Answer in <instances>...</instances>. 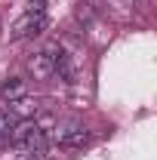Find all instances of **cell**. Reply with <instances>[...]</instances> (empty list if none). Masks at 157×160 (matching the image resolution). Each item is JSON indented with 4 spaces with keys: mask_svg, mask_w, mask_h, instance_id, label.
<instances>
[{
    "mask_svg": "<svg viewBox=\"0 0 157 160\" xmlns=\"http://www.w3.org/2000/svg\"><path fill=\"white\" fill-rule=\"evenodd\" d=\"M9 114L16 120H34L40 114V105L31 96H22V99H16V102H9Z\"/></svg>",
    "mask_w": 157,
    "mask_h": 160,
    "instance_id": "cell-6",
    "label": "cell"
},
{
    "mask_svg": "<svg viewBox=\"0 0 157 160\" xmlns=\"http://www.w3.org/2000/svg\"><path fill=\"white\" fill-rule=\"evenodd\" d=\"M46 28V16H34V12H25L9 25V40H22V37H31V34H40Z\"/></svg>",
    "mask_w": 157,
    "mask_h": 160,
    "instance_id": "cell-4",
    "label": "cell"
},
{
    "mask_svg": "<svg viewBox=\"0 0 157 160\" xmlns=\"http://www.w3.org/2000/svg\"><path fill=\"white\" fill-rule=\"evenodd\" d=\"M53 74H59L65 83H77V59H74V52H65L62 49L56 56V71Z\"/></svg>",
    "mask_w": 157,
    "mask_h": 160,
    "instance_id": "cell-5",
    "label": "cell"
},
{
    "mask_svg": "<svg viewBox=\"0 0 157 160\" xmlns=\"http://www.w3.org/2000/svg\"><path fill=\"white\" fill-rule=\"evenodd\" d=\"M25 12H34V16H46V0H31Z\"/></svg>",
    "mask_w": 157,
    "mask_h": 160,
    "instance_id": "cell-10",
    "label": "cell"
},
{
    "mask_svg": "<svg viewBox=\"0 0 157 160\" xmlns=\"http://www.w3.org/2000/svg\"><path fill=\"white\" fill-rule=\"evenodd\" d=\"M9 142L19 148V151H25V154H37V151H46V129H40L34 120H19L16 123V129H13V136H9Z\"/></svg>",
    "mask_w": 157,
    "mask_h": 160,
    "instance_id": "cell-1",
    "label": "cell"
},
{
    "mask_svg": "<svg viewBox=\"0 0 157 160\" xmlns=\"http://www.w3.org/2000/svg\"><path fill=\"white\" fill-rule=\"evenodd\" d=\"M22 96H28V80L25 77H6L0 83V99L3 102H16Z\"/></svg>",
    "mask_w": 157,
    "mask_h": 160,
    "instance_id": "cell-7",
    "label": "cell"
},
{
    "mask_svg": "<svg viewBox=\"0 0 157 160\" xmlns=\"http://www.w3.org/2000/svg\"><path fill=\"white\" fill-rule=\"evenodd\" d=\"M46 142L49 145H59V148H83L89 142V129L83 123H56L53 129H46Z\"/></svg>",
    "mask_w": 157,
    "mask_h": 160,
    "instance_id": "cell-2",
    "label": "cell"
},
{
    "mask_svg": "<svg viewBox=\"0 0 157 160\" xmlns=\"http://www.w3.org/2000/svg\"><path fill=\"white\" fill-rule=\"evenodd\" d=\"M93 16H96L93 3H86V0H83V3H77V9H74V19H77V22H83V25H86V22H93Z\"/></svg>",
    "mask_w": 157,
    "mask_h": 160,
    "instance_id": "cell-9",
    "label": "cell"
},
{
    "mask_svg": "<svg viewBox=\"0 0 157 160\" xmlns=\"http://www.w3.org/2000/svg\"><path fill=\"white\" fill-rule=\"evenodd\" d=\"M16 123H19V120L9 114V108H0V139H9L13 129H16Z\"/></svg>",
    "mask_w": 157,
    "mask_h": 160,
    "instance_id": "cell-8",
    "label": "cell"
},
{
    "mask_svg": "<svg viewBox=\"0 0 157 160\" xmlns=\"http://www.w3.org/2000/svg\"><path fill=\"white\" fill-rule=\"evenodd\" d=\"M59 52H62V43H49L46 49H40V52H34V56H31L28 68H31L34 80L53 77V71H56V56H59Z\"/></svg>",
    "mask_w": 157,
    "mask_h": 160,
    "instance_id": "cell-3",
    "label": "cell"
}]
</instances>
